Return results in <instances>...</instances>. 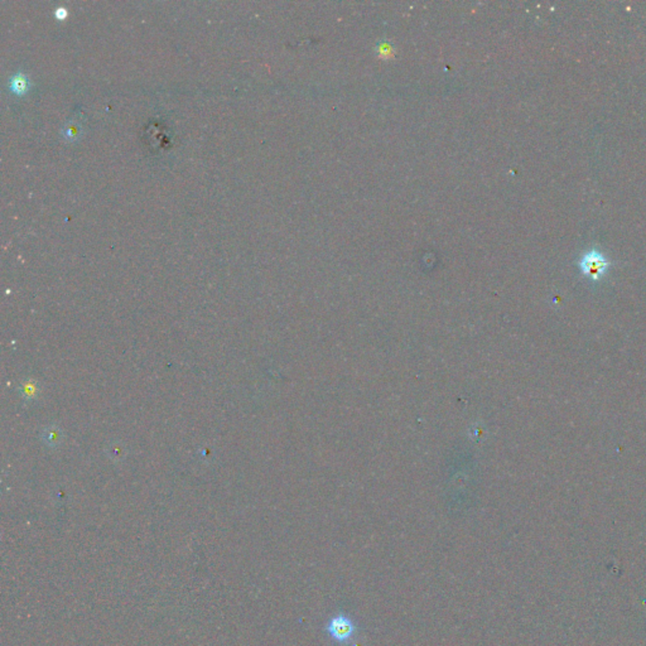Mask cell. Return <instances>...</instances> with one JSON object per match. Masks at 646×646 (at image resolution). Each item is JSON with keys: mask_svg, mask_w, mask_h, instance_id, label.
<instances>
[{"mask_svg": "<svg viewBox=\"0 0 646 646\" xmlns=\"http://www.w3.org/2000/svg\"><path fill=\"white\" fill-rule=\"evenodd\" d=\"M43 438L49 446H57L61 441V433L57 428H48L44 430Z\"/></svg>", "mask_w": 646, "mask_h": 646, "instance_id": "cell-4", "label": "cell"}, {"mask_svg": "<svg viewBox=\"0 0 646 646\" xmlns=\"http://www.w3.org/2000/svg\"><path fill=\"white\" fill-rule=\"evenodd\" d=\"M354 631L355 626L351 620L342 615L336 616L335 618L331 620L330 625H328V632L338 642H343L350 639Z\"/></svg>", "mask_w": 646, "mask_h": 646, "instance_id": "cell-2", "label": "cell"}, {"mask_svg": "<svg viewBox=\"0 0 646 646\" xmlns=\"http://www.w3.org/2000/svg\"><path fill=\"white\" fill-rule=\"evenodd\" d=\"M66 14H67V12H66L65 8H58V9H57V17L58 18H63Z\"/></svg>", "mask_w": 646, "mask_h": 646, "instance_id": "cell-6", "label": "cell"}, {"mask_svg": "<svg viewBox=\"0 0 646 646\" xmlns=\"http://www.w3.org/2000/svg\"><path fill=\"white\" fill-rule=\"evenodd\" d=\"M579 266L583 272L584 275L591 278L593 280H597L602 277L608 268V260L605 258V255L598 251L593 250L584 254L583 258L579 261Z\"/></svg>", "mask_w": 646, "mask_h": 646, "instance_id": "cell-1", "label": "cell"}, {"mask_svg": "<svg viewBox=\"0 0 646 646\" xmlns=\"http://www.w3.org/2000/svg\"><path fill=\"white\" fill-rule=\"evenodd\" d=\"M10 86H12L13 91L17 92V94H22L24 92L25 90L28 89V80L23 73H17L15 76H13L12 80H10Z\"/></svg>", "mask_w": 646, "mask_h": 646, "instance_id": "cell-3", "label": "cell"}, {"mask_svg": "<svg viewBox=\"0 0 646 646\" xmlns=\"http://www.w3.org/2000/svg\"><path fill=\"white\" fill-rule=\"evenodd\" d=\"M36 391H37V388L33 383H28L23 386V393H24V396L27 398V400H31V399L34 398Z\"/></svg>", "mask_w": 646, "mask_h": 646, "instance_id": "cell-5", "label": "cell"}]
</instances>
